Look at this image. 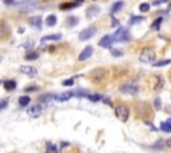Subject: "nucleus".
<instances>
[{
  "instance_id": "f257e3e1",
  "label": "nucleus",
  "mask_w": 171,
  "mask_h": 153,
  "mask_svg": "<svg viewBox=\"0 0 171 153\" xmlns=\"http://www.w3.org/2000/svg\"><path fill=\"white\" fill-rule=\"evenodd\" d=\"M139 60L142 63H146V64H154V60H155V52L151 48H143L142 52L139 53Z\"/></svg>"
},
{
  "instance_id": "f03ea898",
  "label": "nucleus",
  "mask_w": 171,
  "mask_h": 153,
  "mask_svg": "<svg viewBox=\"0 0 171 153\" xmlns=\"http://www.w3.org/2000/svg\"><path fill=\"white\" fill-rule=\"evenodd\" d=\"M115 116L122 122H126L128 120V117H130V109H128V106H126L124 104H119L115 108Z\"/></svg>"
},
{
  "instance_id": "7ed1b4c3",
  "label": "nucleus",
  "mask_w": 171,
  "mask_h": 153,
  "mask_svg": "<svg viewBox=\"0 0 171 153\" xmlns=\"http://www.w3.org/2000/svg\"><path fill=\"white\" fill-rule=\"evenodd\" d=\"M112 36H114L115 41H127V40H130V38H131L130 33H128V29L124 28V27H119L118 31Z\"/></svg>"
},
{
  "instance_id": "20e7f679",
  "label": "nucleus",
  "mask_w": 171,
  "mask_h": 153,
  "mask_svg": "<svg viewBox=\"0 0 171 153\" xmlns=\"http://www.w3.org/2000/svg\"><path fill=\"white\" fill-rule=\"evenodd\" d=\"M138 91H139V87H138V84L134 81L131 83H127V84L122 85L121 87V92L122 93H127V95H135L138 93Z\"/></svg>"
},
{
  "instance_id": "39448f33",
  "label": "nucleus",
  "mask_w": 171,
  "mask_h": 153,
  "mask_svg": "<svg viewBox=\"0 0 171 153\" xmlns=\"http://www.w3.org/2000/svg\"><path fill=\"white\" fill-rule=\"evenodd\" d=\"M95 33H96V28L91 25V27H88V28L83 29V31L80 32V33H79V40H82V41L88 40V39H91Z\"/></svg>"
},
{
  "instance_id": "423d86ee",
  "label": "nucleus",
  "mask_w": 171,
  "mask_h": 153,
  "mask_svg": "<svg viewBox=\"0 0 171 153\" xmlns=\"http://www.w3.org/2000/svg\"><path fill=\"white\" fill-rule=\"evenodd\" d=\"M114 36L112 35H106V36H103V38L100 39V41H99V47L102 48H111L112 47V44H114Z\"/></svg>"
},
{
  "instance_id": "0eeeda50",
  "label": "nucleus",
  "mask_w": 171,
  "mask_h": 153,
  "mask_svg": "<svg viewBox=\"0 0 171 153\" xmlns=\"http://www.w3.org/2000/svg\"><path fill=\"white\" fill-rule=\"evenodd\" d=\"M19 71L22 72V73H24V75L29 76V77H35V76L38 75V69L31 67V65H22L19 68Z\"/></svg>"
},
{
  "instance_id": "6e6552de",
  "label": "nucleus",
  "mask_w": 171,
  "mask_h": 153,
  "mask_svg": "<svg viewBox=\"0 0 171 153\" xmlns=\"http://www.w3.org/2000/svg\"><path fill=\"white\" fill-rule=\"evenodd\" d=\"M92 53H94V48H92L91 45H88V47H86L84 49L80 52L78 60H79V61H86L87 59H90V57L92 56Z\"/></svg>"
},
{
  "instance_id": "1a4fd4ad",
  "label": "nucleus",
  "mask_w": 171,
  "mask_h": 153,
  "mask_svg": "<svg viewBox=\"0 0 171 153\" xmlns=\"http://www.w3.org/2000/svg\"><path fill=\"white\" fill-rule=\"evenodd\" d=\"M72 96H74L72 92H64V93H60V95H55V100L59 101V103H64V101L70 100Z\"/></svg>"
},
{
  "instance_id": "9d476101",
  "label": "nucleus",
  "mask_w": 171,
  "mask_h": 153,
  "mask_svg": "<svg viewBox=\"0 0 171 153\" xmlns=\"http://www.w3.org/2000/svg\"><path fill=\"white\" fill-rule=\"evenodd\" d=\"M41 112H43V109H41L40 105H34L28 109L29 116H32V117H39V116L41 115Z\"/></svg>"
},
{
  "instance_id": "9b49d317",
  "label": "nucleus",
  "mask_w": 171,
  "mask_h": 153,
  "mask_svg": "<svg viewBox=\"0 0 171 153\" xmlns=\"http://www.w3.org/2000/svg\"><path fill=\"white\" fill-rule=\"evenodd\" d=\"M100 12V10H99V7H88L87 8V11H86V15H87V17L88 19H92V17H95L98 13Z\"/></svg>"
},
{
  "instance_id": "f8f14e48",
  "label": "nucleus",
  "mask_w": 171,
  "mask_h": 153,
  "mask_svg": "<svg viewBox=\"0 0 171 153\" xmlns=\"http://www.w3.org/2000/svg\"><path fill=\"white\" fill-rule=\"evenodd\" d=\"M55 100V95L54 93H46V95H41L40 97H39V101L40 103H51V101H54Z\"/></svg>"
},
{
  "instance_id": "ddd939ff",
  "label": "nucleus",
  "mask_w": 171,
  "mask_h": 153,
  "mask_svg": "<svg viewBox=\"0 0 171 153\" xmlns=\"http://www.w3.org/2000/svg\"><path fill=\"white\" fill-rule=\"evenodd\" d=\"M62 39V33H54V35H47V36H43L41 41H56Z\"/></svg>"
},
{
  "instance_id": "4468645a",
  "label": "nucleus",
  "mask_w": 171,
  "mask_h": 153,
  "mask_svg": "<svg viewBox=\"0 0 171 153\" xmlns=\"http://www.w3.org/2000/svg\"><path fill=\"white\" fill-rule=\"evenodd\" d=\"M29 24L32 27H35V28H40L41 27V17L40 16H32L29 17Z\"/></svg>"
},
{
  "instance_id": "2eb2a0df",
  "label": "nucleus",
  "mask_w": 171,
  "mask_h": 153,
  "mask_svg": "<svg viewBox=\"0 0 171 153\" xmlns=\"http://www.w3.org/2000/svg\"><path fill=\"white\" fill-rule=\"evenodd\" d=\"M4 88H6V91H13L16 88V81L15 80H7V81H4Z\"/></svg>"
},
{
  "instance_id": "dca6fc26",
  "label": "nucleus",
  "mask_w": 171,
  "mask_h": 153,
  "mask_svg": "<svg viewBox=\"0 0 171 153\" xmlns=\"http://www.w3.org/2000/svg\"><path fill=\"white\" fill-rule=\"evenodd\" d=\"M168 64H171V59H163V60H159V61H154L152 65L155 68H159V67H166Z\"/></svg>"
},
{
  "instance_id": "f3484780",
  "label": "nucleus",
  "mask_w": 171,
  "mask_h": 153,
  "mask_svg": "<svg viewBox=\"0 0 171 153\" xmlns=\"http://www.w3.org/2000/svg\"><path fill=\"white\" fill-rule=\"evenodd\" d=\"M29 103H31V99H29V96H27V95H24V96H20V97H19V104H20V106H27Z\"/></svg>"
},
{
  "instance_id": "a211bd4d",
  "label": "nucleus",
  "mask_w": 171,
  "mask_h": 153,
  "mask_svg": "<svg viewBox=\"0 0 171 153\" xmlns=\"http://www.w3.org/2000/svg\"><path fill=\"white\" fill-rule=\"evenodd\" d=\"M56 22H57V19L55 15H50L47 19H46V24H47L48 27H54V25L56 24Z\"/></svg>"
},
{
  "instance_id": "6ab92c4d",
  "label": "nucleus",
  "mask_w": 171,
  "mask_h": 153,
  "mask_svg": "<svg viewBox=\"0 0 171 153\" xmlns=\"http://www.w3.org/2000/svg\"><path fill=\"white\" fill-rule=\"evenodd\" d=\"M159 128H160V131L166 132V133H171V124H170V122H167V121L160 122Z\"/></svg>"
},
{
  "instance_id": "aec40b11",
  "label": "nucleus",
  "mask_w": 171,
  "mask_h": 153,
  "mask_svg": "<svg viewBox=\"0 0 171 153\" xmlns=\"http://www.w3.org/2000/svg\"><path fill=\"white\" fill-rule=\"evenodd\" d=\"M156 79V84L154 85V89L155 91H159L162 87H163V84H165V80H163V77H160V76H155Z\"/></svg>"
},
{
  "instance_id": "412c9836",
  "label": "nucleus",
  "mask_w": 171,
  "mask_h": 153,
  "mask_svg": "<svg viewBox=\"0 0 171 153\" xmlns=\"http://www.w3.org/2000/svg\"><path fill=\"white\" fill-rule=\"evenodd\" d=\"M78 7V4L74 1V3H63L60 6V10H63V11H67V10H72V8H76Z\"/></svg>"
},
{
  "instance_id": "4be33fe9",
  "label": "nucleus",
  "mask_w": 171,
  "mask_h": 153,
  "mask_svg": "<svg viewBox=\"0 0 171 153\" xmlns=\"http://www.w3.org/2000/svg\"><path fill=\"white\" fill-rule=\"evenodd\" d=\"M162 22H163V17H158V19H155L154 22H152V24H151V28L152 29H159L160 28Z\"/></svg>"
},
{
  "instance_id": "5701e85b",
  "label": "nucleus",
  "mask_w": 171,
  "mask_h": 153,
  "mask_svg": "<svg viewBox=\"0 0 171 153\" xmlns=\"http://www.w3.org/2000/svg\"><path fill=\"white\" fill-rule=\"evenodd\" d=\"M123 4H124L123 1H116V3L112 6V8H111V12L115 13L116 11H121V10H122V7H123Z\"/></svg>"
},
{
  "instance_id": "b1692460",
  "label": "nucleus",
  "mask_w": 171,
  "mask_h": 153,
  "mask_svg": "<svg viewBox=\"0 0 171 153\" xmlns=\"http://www.w3.org/2000/svg\"><path fill=\"white\" fill-rule=\"evenodd\" d=\"M78 23H79V19L75 17V16H70V17L67 19V24L70 25V27H74V25H76Z\"/></svg>"
},
{
  "instance_id": "393cba45",
  "label": "nucleus",
  "mask_w": 171,
  "mask_h": 153,
  "mask_svg": "<svg viewBox=\"0 0 171 153\" xmlns=\"http://www.w3.org/2000/svg\"><path fill=\"white\" fill-rule=\"evenodd\" d=\"M39 57L38 52H28L25 55V60H36Z\"/></svg>"
},
{
  "instance_id": "a878e982",
  "label": "nucleus",
  "mask_w": 171,
  "mask_h": 153,
  "mask_svg": "<svg viewBox=\"0 0 171 153\" xmlns=\"http://www.w3.org/2000/svg\"><path fill=\"white\" fill-rule=\"evenodd\" d=\"M144 20V17H142V16H132L130 19V24H136V23H140Z\"/></svg>"
},
{
  "instance_id": "bb28decb",
  "label": "nucleus",
  "mask_w": 171,
  "mask_h": 153,
  "mask_svg": "<svg viewBox=\"0 0 171 153\" xmlns=\"http://www.w3.org/2000/svg\"><path fill=\"white\" fill-rule=\"evenodd\" d=\"M46 153H57V149L55 145H52L51 143L47 144V150H46Z\"/></svg>"
},
{
  "instance_id": "cd10ccee",
  "label": "nucleus",
  "mask_w": 171,
  "mask_h": 153,
  "mask_svg": "<svg viewBox=\"0 0 171 153\" xmlns=\"http://www.w3.org/2000/svg\"><path fill=\"white\" fill-rule=\"evenodd\" d=\"M87 99H88V100H91V101H94V103H96V101H99L102 99L100 97V95H87Z\"/></svg>"
},
{
  "instance_id": "c85d7f7f",
  "label": "nucleus",
  "mask_w": 171,
  "mask_h": 153,
  "mask_svg": "<svg viewBox=\"0 0 171 153\" xmlns=\"http://www.w3.org/2000/svg\"><path fill=\"white\" fill-rule=\"evenodd\" d=\"M139 11L140 12H149L150 11V4L149 3H142L139 6Z\"/></svg>"
},
{
  "instance_id": "c756f323",
  "label": "nucleus",
  "mask_w": 171,
  "mask_h": 153,
  "mask_svg": "<svg viewBox=\"0 0 171 153\" xmlns=\"http://www.w3.org/2000/svg\"><path fill=\"white\" fill-rule=\"evenodd\" d=\"M62 85H64V87H72V85H74V80H72V79L64 80V81L62 83Z\"/></svg>"
},
{
  "instance_id": "7c9ffc66",
  "label": "nucleus",
  "mask_w": 171,
  "mask_h": 153,
  "mask_svg": "<svg viewBox=\"0 0 171 153\" xmlns=\"http://www.w3.org/2000/svg\"><path fill=\"white\" fill-rule=\"evenodd\" d=\"M111 53H112V56H123V52L122 51H116V49H111Z\"/></svg>"
},
{
  "instance_id": "2f4dec72",
  "label": "nucleus",
  "mask_w": 171,
  "mask_h": 153,
  "mask_svg": "<svg viewBox=\"0 0 171 153\" xmlns=\"http://www.w3.org/2000/svg\"><path fill=\"white\" fill-rule=\"evenodd\" d=\"M7 105H8V103H7V101H0V111L4 109Z\"/></svg>"
},
{
  "instance_id": "473e14b6",
  "label": "nucleus",
  "mask_w": 171,
  "mask_h": 153,
  "mask_svg": "<svg viewBox=\"0 0 171 153\" xmlns=\"http://www.w3.org/2000/svg\"><path fill=\"white\" fill-rule=\"evenodd\" d=\"M160 103H162V101L159 100V99H156V100H155V108H156V109H159V108H160Z\"/></svg>"
},
{
  "instance_id": "72a5a7b5",
  "label": "nucleus",
  "mask_w": 171,
  "mask_h": 153,
  "mask_svg": "<svg viewBox=\"0 0 171 153\" xmlns=\"http://www.w3.org/2000/svg\"><path fill=\"white\" fill-rule=\"evenodd\" d=\"M4 4H13L15 3V0H3Z\"/></svg>"
},
{
  "instance_id": "f704fd0d",
  "label": "nucleus",
  "mask_w": 171,
  "mask_h": 153,
  "mask_svg": "<svg viewBox=\"0 0 171 153\" xmlns=\"http://www.w3.org/2000/svg\"><path fill=\"white\" fill-rule=\"evenodd\" d=\"M36 87H29V88H25V92H29V91H35Z\"/></svg>"
},
{
  "instance_id": "c9c22d12",
  "label": "nucleus",
  "mask_w": 171,
  "mask_h": 153,
  "mask_svg": "<svg viewBox=\"0 0 171 153\" xmlns=\"http://www.w3.org/2000/svg\"><path fill=\"white\" fill-rule=\"evenodd\" d=\"M116 24H119V22H116L115 19H112V27H115Z\"/></svg>"
},
{
  "instance_id": "e433bc0d",
  "label": "nucleus",
  "mask_w": 171,
  "mask_h": 153,
  "mask_svg": "<svg viewBox=\"0 0 171 153\" xmlns=\"http://www.w3.org/2000/svg\"><path fill=\"white\" fill-rule=\"evenodd\" d=\"M166 144H167V147H170V148H171V138H168V140L166 141Z\"/></svg>"
},
{
  "instance_id": "4c0bfd02",
  "label": "nucleus",
  "mask_w": 171,
  "mask_h": 153,
  "mask_svg": "<svg viewBox=\"0 0 171 153\" xmlns=\"http://www.w3.org/2000/svg\"><path fill=\"white\" fill-rule=\"evenodd\" d=\"M74 1H75V3H76V4H79V3H82L83 0H74Z\"/></svg>"
},
{
  "instance_id": "58836bf2",
  "label": "nucleus",
  "mask_w": 171,
  "mask_h": 153,
  "mask_svg": "<svg viewBox=\"0 0 171 153\" xmlns=\"http://www.w3.org/2000/svg\"><path fill=\"white\" fill-rule=\"evenodd\" d=\"M170 10H171V8H170Z\"/></svg>"
}]
</instances>
